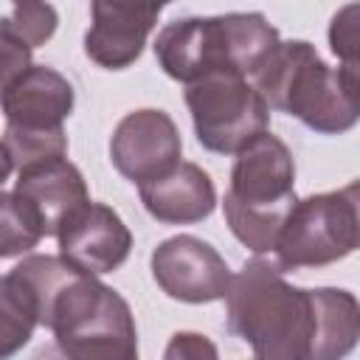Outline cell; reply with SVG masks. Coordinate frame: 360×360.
<instances>
[{"label": "cell", "mask_w": 360, "mask_h": 360, "mask_svg": "<svg viewBox=\"0 0 360 360\" xmlns=\"http://www.w3.org/2000/svg\"><path fill=\"white\" fill-rule=\"evenodd\" d=\"M315 318V290L292 287L273 262L256 256L231 276L225 326L259 360H312Z\"/></svg>", "instance_id": "cell-1"}, {"label": "cell", "mask_w": 360, "mask_h": 360, "mask_svg": "<svg viewBox=\"0 0 360 360\" xmlns=\"http://www.w3.org/2000/svg\"><path fill=\"white\" fill-rule=\"evenodd\" d=\"M357 84L360 73L329 68L307 39L278 42L253 73L267 107L321 135H340L357 124Z\"/></svg>", "instance_id": "cell-2"}, {"label": "cell", "mask_w": 360, "mask_h": 360, "mask_svg": "<svg viewBox=\"0 0 360 360\" xmlns=\"http://www.w3.org/2000/svg\"><path fill=\"white\" fill-rule=\"evenodd\" d=\"M278 42V31L256 11L183 17L160 28L155 56L166 76L183 84L211 73H239L248 79Z\"/></svg>", "instance_id": "cell-3"}, {"label": "cell", "mask_w": 360, "mask_h": 360, "mask_svg": "<svg viewBox=\"0 0 360 360\" xmlns=\"http://www.w3.org/2000/svg\"><path fill=\"white\" fill-rule=\"evenodd\" d=\"M295 205V163L287 143L262 132L236 152L222 200L231 233L253 253H270Z\"/></svg>", "instance_id": "cell-4"}, {"label": "cell", "mask_w": 360, "mask_h": 360, "mask_svg": "<svg viewBox=\"0 0 360 360\" xmlns=\"http://www.w3.org/2000/svg\"><path fill=\"white\" fill-rule=\"evenodd\" d=\"M357 202V183L295 200L276 239L273 264L284 273L301 267H323L354 253L360 242Z\"/></svg>", "instance_id": "cell-5"}, {"label": "cell", "mask_w": 360, "mask_h": 360, "mask_svg": "<svg viewBox=\"0 0 360 360\" xmlns=\"http://www.w3.org/2000/svg\"><path fill=\"white\" fill-rule=\"evenodd\" d=\"M186 104L197 141L217 155H236L267 132L270 107L239 73H211L186 87Z\"/></svg>", "instance_id": "cell-6"}, {"label": "cell", "mask_w": 360, "mask_h": 360, "mask_svg": "<svg viewBox=\"0 0 360 360\" xmlns=\"http://www.w3.org/2000/svg\"><path fill=\"white\" fill-rule=\"evenodd\" d=\"M152 276L169 298L183 304L219 301L231 287L228 262L208 242L188 233L172 236L155 248Z\"/></svg>", "instance_id": "cell-7"}, {"label": "cell", "mask_w": 360, "mask_h": 360, "mask_svg": "<svg viewBox=\"0 0 360 360\" xmlns=\"http://www.w3.org/2000/svg\"><path fill=\"white\" fill-rule=\"evenodd\" d=\"M183 141L169 112L132 110L127 112L110 138V160L132 183H149L180 163Z\"/></svg>", "instance_id": "cell-8"}, {"label": "cell", "mask_w": 360, "mask_h": 360, "mask_svg": "<svg viewBox=\"0 0 360 360\" xmlns=\"http://www.w3.org/2000/svg\"><path fill=\"white\" fill-rule=\"evenodd\" d=\"M59 256L87 276L112 273L132 250V233L104 202H87L56 233Z\"/></svg>", "instance_id": "cell-9"}, {"label": "cell", "mask_w": 360, "mask_h": 360, "mask_svg": "<svg viewBox=\"0 0 360 360\" xmlns=\"http://www.w3.org/2000/svg\"><path fill=\"white\" fill-rule=\"evenodd\" d=\"M73 84L48 65L22 70L0 98L6 129L17 132H62V121L73 112Z\"/></svg>", "instance_id": "cell-10"}, {"label": "cell", "mask_w": 360, "mask_h": 360, "mask_svg": "<svg viewBox=\"0 0 360 360\" xmlns=\"http://www.w3.org/2000/svg\"><path fill=\"white\" fill-rule=\"evenodd\" d=\"M14 194L25 202L31 217L37 219L42 236H56L62 225L90 202L87 183L82 172L68 160H45L17 172Z\"/></svg>", "instance_id": "cell-11"}, {"label": "cell", "mask_w": 360, "mask_h": 360, "mask_svg": "<svg viewBox=\"0 0 360 360\" xmlns=\"http://www.w3.org/2000/svg\"><path fill=\"white\" fill-rule=\"evenodd\" d=\"M160 11L163 6H121L96 0L90 6L93 22L84 34V53L107 70L129 68L141 56Z\"/></svg>", "instance_id": "cell-12"}, {"label": "cell", "mask_w": 360, "mask_h": 360, "mask_svg": "<svg viewBox=\"0 0 360 360\" xmlns=\"http://www.w3.org/2000/svg\"><path fill=\"white\" fill-rule=\"evenodd\" d=\"M141 202L143 208L166 225H191L211 217L217 205V188L208 172L197 163H177L172 172L141 183Z\"/></svg>", "instance_id": "cell-13"}, {"label": "cell", "mask_w": 360, "mask_h": 360, "mask_svg": "<svg viewBox=\"0 0 360 360\" xmlns=\"http://www.w3.org/2000/svg\"><path fill=\"white\" fill-rule=\"evenodd\" d=\"M315 349L312 360H346L360 338V307L349 290H315Z\"/></svg>", "instance_id": "cell-14"}, {"label": "cell", "mask_w": 360, "mask_h": 360, "mask_svg": "<svg viewBox=\"0 0 360 360\" xmlns=\"http://www.w3.org/2000/svg\"><path fill=\"white\" fill-rule=\"evenodd\" d=\"M39 326L31 292L11 273L0 276V360H11Z\"/></svg>", "instance_id": "cell-15"}, {"label": "cell", "mask_w": 360, "mask_h": 360, "mask_svg": "<svg viewBox=\"0 0 360 360\" xmlns=\"http://www.w3.org/2000/svg\"><path fill=\"white\" fill-rule=\"evenodd\" d=\"M56 8L48 3H17L6 17H0V37L11 39L20 48H39L56 31Z\"/></svg>", "instance_id": "cell-16"}, {"label": "cell", "mask_w": 360, "mask_h": 360, "mask_svg": "<svg viewBox=\"0 0 360 360\" xmlns=\"http://www.w3.org/2000/svg\"><path fill=\"white\" fill-rule=\"evenodd\" d=\"M42 239V231L25 202L11 191H0V259L28 253Z\"/></svg>", "instance_id": "cell-17"}, {"label": "cell", "mask_w": 360, "mask_h": 360, "mask_svg": "<svg viewBox=\"0 0 360 360\" xmlns=\"http://www.w3.org/2000/svg\"><path fill=\"white\" fill-rule=\"evenodd\" d=\"M357 14H360V6L357 3H349L343 6L335 17H332V25H329V45H332V53L340 59V68L349 70V73H360V62H357V45H360V34H357Z\"/></svg>", "instance_id": "cell-18"}, {"label": "cell", "mask_w": 360, "mask_h": 360, "mask_svg": "<svg viewBox=\"0 0 360 360\" xmlns=\"http://www.w3.org/2000/svg\"><path fill=\"white\" fill-rule=\"evenodd\" d=\"M163 360H219V352L214 340L200 332H174Z\"/></svg>", "instance_id": "cell-19"}, {"label": "cell", "mask_w": 360, "mask_h": 360, "mask_svg": "<svg viewBox=\"0 0 360 360\" xmlns=\"http://www.w3.org/2000/svg\"><path fill=\"white\" fill-rule=\"evenodd\" d=\"M28 68H31V51L14 45V42L6 39V37H0V98H3V93L8 90V84H11L22 70H28Z\"/></svg>", "instance_id": "cell-20"}, {"label": "cell", "mask_w": 360, "mask_h": 360, "mask_svg": "<svg viewBox=\"0 0 360 360\" xmlns=\"http://www.w3.org/2000/svg\"><path fill=\"white\" fill-rule=\"evenodd\" d=\"M31 360H70L56 343H51V346H42V349H37L34 352V357Z\"/></svg>", "instance_id": "cell-21"}, {"label": "cell", "mask_w": 360, "mask_h": 360, "mask_svg": "<svg viewBox=\"0 0 360 360\" xmlns=\"http://www.w3.org/2000/svg\"><path fill=\"white\" fill-rule=\"evenodd\" d=\"M11 169H14V163H11V155H8V149H6V143H3V138H0V186L8 180Z\"/></svg>", "instance_id": "cell-22"}]
</instances>
